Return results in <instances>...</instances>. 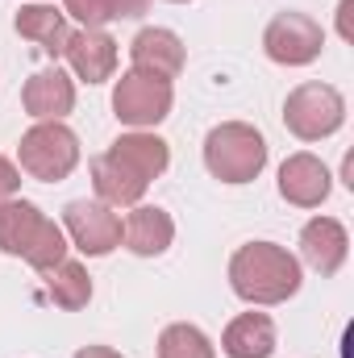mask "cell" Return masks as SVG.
<instances>
[{"mask_svg": "<svg viewBox=\"0 0 354 358\" xmlns=\"http://www.w3.org/2000/svg\"><path fill=\"white\" fill-rule=\"evenodd\" d=\"M304 283V267L288 246L275 242H246L229 259V287L250 308H275L288 304Z\"/></svg>", "mask_w": 354, "mask_h": 358, "instance_id": "obj_1", "label": "cell"}, {"mask_svg": "<svg viewBox=\"0 0 354 358\" xmlns=\"http://www.w3.org/2000/svg\"><path fill=\"white\" fill-rule=\"evenodd\" d=\"M204 167L221 183H255L267 167V138L246 121H221L204 134Z\"/></svg>", "mask_w": 354, "mask_h": 358, "instance_id": "obj_2", "label": "cell"}, {"mask_svg": "<svg viewBox=\"0 0 354 358\" xmlns=\"http://www.w3.org/2000/svg\"><path fill=\"white\" fill-rule=\"evenodd\" d=\"M17 167L21 176L38 183H63L80 167V138L63 121H34L17 142Z\"/></svg>", "mask_w": 354, "mask_h": 358, "instance_id": "obj_3", "label": "cell"}, {"mask_svg": "<svg viewBox=\"0 0 354 358\" xmlns=\"http://www.w3.org/2000/svg\"><path fill=\"white\" fill-rule=\"evenodd\" d=\"M283 125L300 142H325V138H334L346 125V96L334 84L309 80V84L288 92V100H283Z\"/></svg>", "mask_w": 354, "mask_h": 358, "instance_id": "obj_4", "label": "cell"}, {"mask_svg": "<svg viewBox=\"0 0 354 358\" xmlns=\"http://www.w3.org/2000/svg\"><path fill=\"white\" fill-rule=\"evenodd\" d=\"M171 108H176L171 80H159V76H146V71L129 67L113 84V117L129 129H155L171 117Z\"/></svg>", "mask_w": 354, "mask_h": 358, "instance_id": "obj_5", "label": "cell"}, {"mask_svg": "<svg viewBox=\"0 0 354 358\" xmlns=\"http://www.w3.org/2000/svg\"><path fill=\"white\" fill-rule=\"evenodd\" d=\"M325 50V29L309 13H275L263 29V55L279 67H309Z\"/></svg>", "mask_w": 354, "mask_h": 358, "instance_id": "obj_6", "label": "cell"}, {"mask_svg": "<svg viewBox=\"0 0 354 358\" xmlns=\"http://www.w3.org/2000/svg\"><path fill=\"white\" fill-rule=\"evenodd\" d=\"M63 234L80 255L104 259L121 246V217L100 200H71L63 208Z\"/></svg>", "mask_w": 354, "mask_h": 358, "instance_id": "obj_7", "label": "cell"}, {"mask_svg": "<svg viewBox=\"0 0 354 358\" xmlns=\"http://www.w3.org/2000/svg\"><path fill=\"white\" fill-rule=\"evenodd\" d=\"M330 192H334V176L317 155L296 150L279 163V196L292 208H321L330 200Z\"/></svg>", "mask_w": 354, "mask_h": 358, "instance_id": "obj_8", "label": "cell"}, {"mask_svg": "<svg viewBox=\"0 0 354 358\" xmlns=\"http://www.w3.org/2000/svg\"><path fill=\"white\" fill-rule=\"evenodd\" d=\"M351 259V234L338 217H313L300 229V263L317 271L321 279L338 275Z\"/></svg>", "mask_w": 354, "mask_h": 358, "instance_id": "obj_9", "label": "cell"}, {"mask_svg": "<svg viewBox=\"0 0 354 358\" xmlns=\"http://www.w3.org/2000/svg\"><path fill=\"white\" fill-rule=\"evenodd\" d=\"M63 59H67V67H71L76 80L104 84V80L117 76L121 50H117V38L104 34V29H71L67 34V46H63Z\"/></svg>", "mask_w": 354, "mask_h": 358, "instance_id": "obj_10", "label": "cell"}, {"mask_svg": "<svg viewBox=\"0 0 354 358\" xmlns=\"http://www.w3.org/2000/svg\"><path fill=\"white\" fill-rule=\"evenodd\" d=\"M187 63V50H183V38L167 25H146L134 34L129 42V67L134 71H146V76H159V80H176Z\"/></svg>", "mask_w": 354, "mask_h": 358, "instance_id": "obj_11", "label": "cell"}, {"mask_svg": "<svg viewBox=\"0 0 354 358\" xmlns=\"http://www.w3.org/2000/svg\"><path fill=\"white\" fill-rule=\"evenodd\" d=\"M176 242V221L159 204H134L121 221V246L138 259H159Z\"/></svg>", "mask_w": 354, "mask_h": 358, "instance_id": "obj_12", "label": "cell"}, {"mask_svg": "<svg viewBox=\"0 0 354 358\" xmlns=\"http://www.w3.org/2000/svg\"><path fill=\"white\" fill-rule=\"evenodd\" d=\"M21 108L34 121H63L76 108V80L63 67H42L25 80L21 88Z\"/></svg>", "mask_w": 354, "mask_h": 358, "instance_id": "obj_13", "label": "cell"}, {"mask_svg": "<svg viewBox=\"0 0 354 358\" xmlns=\"http://www.w3.org/2000/svg\"><path fill=\"white\" fill-rule=\"evenodd\" d=\"M108 155H113L117 163H125L134 176L146 179V183H155V179L171 167V146H167L155 129H129V134H121V138L108 146Z\"/></svg>", "mask_w": 354, "mask_h": 358, "instance_id": "obj_14", "label": "cell"}, {"mask_svg": "<svg viewBox=\"0 0 354 358\" xmlns=\"http://www.w3.org/2000/svg\"><path fill=\"white\" fill-rule=\"evenodd\" d=\"M13 29H17L25 42H34L42 55H50V59H59V55H63L67 34H71L67 13H63V8H55V4H46V0L21 4V13L13 17Z\"/></svg>", "mask_w": 354, "mask_h": 358, "instance_id": "obj_15", "label": "cell"}, {"mask_svg": "<svg viewBox=\"0 0 354 358\" xmlns=\"http://www.w3.org/2000/svg\"><path fill=\"white\" fill-rule=\"evenodd\" d=\"M275 346H279V334H275V321L267 313H238L221 334L225 358H271Z\"/></svg>", "mask_w": 354, "mask_h": 358, "instance_id": "obj_16", "label": "cell"}, {"mask_svg": "<svg viewBox=\"0 0 354 358\" xmlns=\"http://www.w3.org/2000/svg\"><path fill=\"white\" fill-rule=\"evenodd\" d=\"M92 187H96V200L100 204H108V208H134V204H142V196H146L150 183L138 179L125 163H117L104 150V155L92 159Z\"/></svg>", "mask_w": 354, "mask_h": 358, "instance_id": "obj_17", "label": "cell"}, {"mask_svg": "<svg viewBox=\"0 0 354 358\" xmlns=\"http://www.w3.org/2000/svg\"><path fill=\"white\" fill-rule=\"evenodd\" d=\"M42 221H46V213L38 204H29L21 196L4 200L0 204V255L25 259V250H29V242H34V234H38Z\"/></svg>", "mask_w": 354, "mask_h": 358, "instance_id": "obj_18", "label": "cell"}, {"mask_svg": "<svg viewBox=\"0 0 354 358\" xmlns=\"http://www.w3.org/2000/svg\"><path fill=\"white\" fill-rule=\"evenodd\" d=\"M46 275V300L55 304V308H63V313H80V308H88L92 300V275L84 263H76V259H63L59 267L42 271Z\"/></svg>", "mask_w": 354, "mask_h": 358, "instance_id": "obj_19", "label": "cell"}, {"mask_svg": "<svg viewBox=\"0 0 354 358\" xmlns=\"http://www.w3.org/2000/svg\"><path fill=\"white\" fill-rule=\"evenodd\" d=\"M150 0H63V13L80 21V29H104L108 21H134Z\"/></svg>", "mask_w": 354, "mask_h": 358, "instance_id": "obj_20", "label": "cell"}, {"mask_svg": "<svg viewBox=\"0 0 354 358\" xmlns=\"http://www.w3.org/2000/svg\"><path fill=\"white\" fill-rule=\"evenodd\" d=\"M159 358H217V346L200 325L176 321L159 334Z\"/></svg>", "mask_w": 354, "mask_h": 358, "instance_id": "obj_21", "label": "cell"}, {"mask_svg": "<svg viewBox=\"0 0 354 358\" xmlns=\"http://www.w3.org/2000/svg\"><path fill=\"white\" fill-rule=\"evenodd\" d=\"M67 250H71V242H67L63 225L46 217V221L38 225V234H34L29 250H25V263H29L34 271H50V267H59V263L67 259Z\"/></svg>", "mask_w": 354, "mask_h": 358, "instance_id": "obj_22", "label": "cell"}, {"mask_svg": "<svg viewBox=\"0 0 354 358\" xmlns=\"http://www.w3.org/2000/svg\"><path fill=\"white\" fill-rule=\"evenodd\" d=\"M17 192H21V167H17L13 159H4V155H0V204H4V200H13Z\"/></svg>", "mask_w": 354, "mask_h": 358, "instance_id": "obj_23", "label": "cell"}, {"mask_svg": "<svg viewBox=\"0 0 354 358\" xmlns=\"http://www.w3.org/2000/svg\"><path fill=\"white\" fill-rule=\"evenodd\" d=\"M351 13H354V0H342V4H338V38H342V42H354Z\"/></svg>", "mask_w": 354, "mask_h": 358, "instance_id": "obj_24", "label": "cell"}, {"mask_svg": "<svg viewBox=\"0 0 354 358\" xmlns=\"http://www.w3.org/2000/svg\"><path fill=\"white\" fill-rule=\"evenodd\" d=\"M71 358H125L121 350H113V346H80Z\"/></svg>", "mask_w": 354, "mask_h": 358, "instance_id": "obj_25", "label": "cell"}, {"mask_svg": "<svg viewBox=\"0 0 354 358\" xmlns=\"http://www.w3.org/2000/svg\"><path fill=\"white\" fill-rule=\"evenodd\" d=\"M171 4H187V0H171Z\"/></svg>", "mask_w": 354, "mask_h": 358, "instance_id": "obj_26", "label": "cell"}]
</instances>
